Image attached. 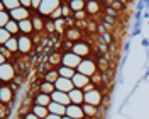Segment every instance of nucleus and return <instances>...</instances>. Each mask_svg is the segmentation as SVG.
Masks as SVG:
<instances>
[{
	"label": "nucleus",
	"instance_id": "ddd939ff",
	"mask_svg": "<svg viewBox=\"0 0 149 119\" xmlns=\"http://www.w3.org/2000/svg\"><path fill=\"white\" fill-rule=\"evenodd\" d=\"M70 99H71V104L83 106L85 104V92L80 90V89H73V90L70 92Z\"/></svg>",
	"mask_w": 149,
	"mask_h": 119
},
{
	"label": "nucleus",
	"instance_id": "39448f33",
	"mask_svg": "<svg viewBox=\"0 0 149 119\" xmlns=\"http://www.w3.org/2000/svg\"><path fill=\"white\" fill-rule=\"evenodd\" d=\"M103 97H102V92L98 90V89H95L92 92H86L85 94V104H90V106H95V107H98L100 104H102Z\"/></svg>",
	"mask_w": 149,
	"mask_h": 119
},
{
	"label": "nucleus",
	"instance_id": "b1692460",
	"mask_svg": "<svg viewBox=\"0 0 149 119\" xmlns=\"http://www.w3.org/2000/svg\"><path fill=\"white\" fill-rule=\"evenodd\" d=\"M56 90L54 83H49V82H42L39 83V92H42V94H47V95H53V92Z\"/></svg>",
	"mask_w": 149,
	"mask_h": 119
},
{
	"label": "nucleus",
	"instance_id": "0eeeda50",
	"mask_svg": "<svg viewBox=\"0 0 149 119\" xmlns=\"http://www.w3.org/2000/svg\"><path fill=\"white\" fill-rule=\"evenodd\" d=\"M71 51H73L76 56H80V58H83V60H85V56L90 55L92 48L86 44V43H81V41H78V43H73V46H71Z\"/></svg>",
	"mask_w": 149,
	"mask_h": 119
},
{
	"label": "nucleus",
	"instance_id": "2eb2a0df",
	"mask_svg": "<svg viewBox=\"0 0 149 119\" xmlns=\"http://www.w3.org/2000/svg\"><path fill=\"white\" fill-rule=\"evenodd\" d=\"M19 29H20V34H24V36H31V34L34 32V24H32V19H27V20L19 22Z\"/></svg>",
	"mask_w": 149,
	"mask_h": 119
},
{
	"label": "nucleus",
	"instance_id": "6ab92c4d",
	"mask_svg": "<svg viewBox=\"0 0 149 119\" xmlns=\"http://www.w3.org/2000/svg\"><path fill=\"white\" fill-rule=\"evenodd\" d=\"M58 73H59V77H63V78H70V80H73V77L76 75V70L61 65V66H58Z\"/></svg>",
	"mask_w": 149,
	"mask_h": 119
},
{
	"label": "nucleus",
	"instance_id": "7ed1b4c3",
	"mask_svg": "<svg viewBox=\"0 0 149 119\" xmlns=\"http://www.w3.org/2000/svg\"><path fill=\"white\" fill-rule=\"evenodd\" d=\"M15 78V68L12 63L0 65V80L3 85H7V82H12Z\"/></svg>",
	"mask_w": 149,
	"mask_h": 119
},
{
	"label": "nucleus",
	"instance_id": "423d86ee",
	"mask_svg": "<svg viewBox=\"0 0 149 119\" xmlns=\"http://www.w3.org/2000/svg\"><path fill=\"white\" fill-rule=\"evenodd\" d=\"M17 37H19V51H20L22 55H29V53L32 51V46H34L31 36H24V34H20V36H17Z\"/></svg>",
	"mask_w": 149,
	"mask_h": 119
},
{
	"label": "nucleus",
	"instance_id": "c9c22d12",
	"mask_svg": "<svg viewBox=\"0 0 149 119\" xmlns=\"http://www.w3.org/2000/svg\"><path fill=\"white\" fill-rule=\"evenodd\" d=\"M20 5H22L24 9L31 10V9H32V0H20Z\"/></svg>",
	"mask_w": 149,
	"mask_h": 119
},
{
	"label": "nucleus",
	"instance_id": "6e6552de",
	"mask_svg": "<svg viewBox=\"0 0 149 119\" xmlns=\"http://www.w3.org/2000/svg\"><path fill=\"white\" fill-rule=\"evenodd\" d=\"M66 116L71 119H85V111L81 106H76V104H70L68 107H66Z\"/></svg>",
	"mask_w": 149,
	"mask_h": 119
},
{
	"label": "nucleus",
	"instance_id": "20e7f679",
	"mask_svg": "<svg viewBox=\"0 0 149 119\" xmlns=\"http://www.w3.org/2000/svg\"><path fill=\"white\" fill-rule=\"evenodd\" d=\"M83 61V58H80V56H76L73 51H66L65 55H63V66H68V68H73L76 70L80 63Z\"/></svg>",
	"mask_w": 149,
	"mask_h": 119
},
{
	"label": "nucleus",
	"instance_id": "f8f14e48",
	"mask_svg": "<svg viewBox=\"0 0 149 119\" xmlns=\"http://www.w3.org/2000/svg\"><path fill=\"white\" fill-rule=\"evenodd\" d=\"M51 99H53V102H58V104H61V106H66V107L71 104L70 94H66V92L54 90V92H53V95H51Z\"/></svg>",
	"mask_w": 149,
	"mask_h": 119
},
{
	"label": "nucleus",
	"instance_id": "f257e3e1",
	"mask_svg": "<svg viewBox=\"0 0 149 119\" xmlns=\"http://www.w3.org/2000/svg\"><path fill=\"white\" fill-rule=\"evenodd\" d=\"M76 72H78V73H81V75H85V77H90V78H92L93 75L98 72V66H97V63H95L93 60L85 58L83 61L80 63V66L76 68Z\"/></svg>",
	"mask_w": 149,
	"mask_h": 119
},
{
	"label": "nucleus",
	"instance_id": "9b49d317",
	"mask_svg": "<svg viewBox=\"0 0 149 119\" xmlns=\"http://www.w3.org/2000/svg\"><path fill=\"white\" fill-rule=\"evenodd\" d=\"M14 101V89L10 85H2L0 89V102L2 104H10Z\"/></svg>",
	"mask_w": 149,
	"mask_h": 119
},
{
	"label": "nucleus",
	"instance_id": "4be33fe9",
	"mask_svg": "<svg viewBox=\"0 0 149 119\" xmlns=\"http://www.w3.org/2000/svg\"><path fill=\"white\" fill-rule=\"evenodd\" d=\"M81 107H83L85 116H86V118H97V116H98V107L90 106V104H83Z\"/></svg>",
	"mask_w": 149,
	"mask_h": 119
},
{
	"label": "nucleus",
	"instance_id": "dca6fc26",
	"mask_svg": "<svg viewBox=\"0 0 149 119\" xmlns=\"http://www.w3.org/2000/svg\"><path fill=\"white\" fill-rule=\"evenodd\" d=\"M47 109H49L51 114L61 116V118H65L66 116V106H61V104H58V102H51V104L47 106Z\"/></svg>",
	"mask_w": 149,
	"mask_h": 119
},
{
	"label": "nucleus",
	"instance_id": "e433bc0d",
	"mask_svg": "<svg viewBox=\"0 0 149 119\" xmlns=\"http://www.w3.org/2000/svg\"><path fill=\"white\" fill-rule=\"evenodd\" d=\"M85 14H86V10H81V12H76V14H73V15L80 20V19H85Z\"/></svg>",
	"mask_w": 149,
	"mask_h": 119
},
{
	"label": "nucleus",
	"instance_id": "72a5a7b5",
	"mask_svg": "<svg viewBox=\"0 0 149 119\" xmlns=\"http://www.w3.org/2000/svg\"><path fill=\"white\" fill-rule=\"evenodd\" d=\"M0 55L5 56V58H12V53H10L9 49L5 48V46H0Z\"/></svg>",
	"mask_w": 149,
	"mask_h": 119
},
{
	"label": "nucleus",
	"instance_id": "9d476101",
	"mask_svg": "<svg viewBox=\"0 0 149 119\" xmlns=\"http://www.w3.org/2000/svg\"><path fill=\"white\" fill-rule=\"evenodd\" d=\"M9 14H10V17H12V20H15V22H22V20L31 19V12L27 9H24V7H19V9L9 12Z\"/></svg>",
	"mask_w": 149,
	"mask_h": 119
},
{
	"label": "nucleus",
	"instance_id": "c85d7f7f",
	"mask_svg": "<svg viewBox=\"0 0 149 119\" xmlns=\"http://www.w3.org/2000/svg\"><path fill=\"white\" fill-rule=\"evenodd\" d=\"M86 12L88 14H97V12H100V4L98 2H86Z\"/></svg>",
	"mask_w": 149,
	"mask_h": 119
},
{
	"label": "nucleus",
	"instance_id": "2f4dec72",
	"mask_svg": "<svg viewBox=\"0 0 149 119\" xmlns=\"http://www.w3.org/2000/svg\"><path fill=\"white\" fill-rule=\"evenodd\" d=\"M61 12H63V19L68 20V19L71 17V12H73V10L70 9V4H63V5H61Z\"/></svg>",
	"mask_w": 149,
	"mask_h": 119
},
{
	"label": "nucleus",
	"instance_id": "f704fd0d",
	"mask_svg": "<svg viewBox=\"0 0 149 119\" xmlns=\"http://www.w3.org/2000/svg\"><path fill=\"white\" fill-rule=\"evenodd\" d=\"M47 31V32H54L56 31V22H51V20H49V22H46V27H44Z\"/></svg>",
	"mask_w": 149,
	"mask_h": 119
},
{
	"label": "nucleus",
	"instance_id": "f3484780",
	"mask_svg": "<svg viewBox=\"0 0 149 119\" xmlns=\"http://www.w3.org/2000/svg\"><path fill=\"white\" fill-rule=\"evenodd\" d=\"M51 102H53L51 95H47V94H42V92H39L36 97H34V104H37V106H44V107H47Z\"/></svg>",
	"mask_w": 149,
	"mask_h": 119
},
{
	"label": "nucleus",
	"instance_id": "cd10ccee",
	"mask_svg": "<svg viewBox=\"0 0 149 119\" xmlns=\"http://www.w3.org/2000/svg\"><path fill=\"white\" fill-rule=\"evenodd\" d=\"M59 78V73L58 70H49L46 75H44V82H49V83H56Z\"/></svg>",
	"mask_w": 149,
	"mask_h": 119
},
{
	"label": "nucleus",
	"instance_id": "7c9ffc66",
	"mask_svg": "<svg viewBox=\"0 0 149 119\" xmlns=\"http://www.w3.org/2000/svg\"><path fill=\"white\" fill-rule=\"evenodd\" d=\"M10 37H12V34H10L7 29H0V46H5L9 43Z\"/></svg>",
	"mask_w": 149,
	"mask_h": 119
},
{
	"label": "nucleus",
	"instance_id": "f03ea898",
	"mask_svg": "<svg viewBox=\"0 0 149 119\" xmlns=\"http://www.w3.org/2000/svg\"><path fill=\"white\" fill-rule=\"evenodd\" d=\"M61 4H63L61 0H42L41 9L37 10V14H41V15H49V17H51V14H53L56 9L61 7Z\"/></svg>",
	"mask_w": 149,
	"mask_h": 119
},
{
	"label": "nucleus",
	"instance_id": "5701e85b",
	"mask_svg": "<svg viewBox=\"0 0 149 119\" xmlns=\"http://www.w3.org/2000/svg\"><path fill=\"white\" fill-rule=\"evenodd\" d=\"M5 48L9 49L12 55H14V53H17V51H19V37L17 36H12L9 39V43L5 44Z\"/></svg>",
	"mask_w": 149,
	"mask_h": 119
},
{
	"label": "nucleus",
	"instance_id": "58836bf2",
	"mask_svg": "<svg viewBox=\"0 0 149 119\" xmlns=\"http://www.w3.org/2000/svg\"><path fill=\"white\" fill-rule=\"evenodd\" d=\"M46 119H63V118H61V116H56V114H51V112H49V116H47Z\"/></svg>",
	"mask_w": 149,
	"mask_h": 119
},
{
	"label": "nucleus",
	"instance_id": "1a4fd4ad",
	"mask_svg": "<svg viewBox=\"0 0 149 119\" xmlns=\"http://www.w3.org/2000/svg\"><path fill=\"white\" fill-rule=\"evenodd\" d=\"M54 87H56V90L70 94V92L74 89V83H73V80H70V78H63V77H59L58 82L54 83Z\"/></svg>",
	"mask_w": 149,
	"mask_h": 119
},
{
	"label": "nucleus",
	"instance_id": "4c0bfd02",
	"mask_svg": "<svg viewBox=\"0 0 149 119\" xmlns=\"http://www.w3.org/2000/svg\"><path fill=\"white\" fill-rule=\"evenodd\" d=\"M24 119H41V118H37L34 112H27V114L24 116Z\"/></svg>",
	"mask_w": 149,
	"mask_h": 119
},
{
	"label": "nucleus",
	"instance_id": "393cba45",
	"mask_svg": "<svg viewBox=\"0 0 149 119\" xmlns=\"http://www.w3.org/2000/svg\"><path fill=\"white\" fill-rule=\"evenodd\" d=\"M12 17H10V14L7 12L5 9H0V29H5V26L9 24Z\"/></svg>",
	"mask_w": 149,
	"mask_h": 119
},
{
	"label": "nucleus",
	"instance_id": "aec40b11",
	"mask_svg": "<svg viewBox=\"0 0 149 119\" xmlns=\"http://www.w3.org/2000/svg\"><path fill=\"white\" fill-rule=\"evenodd\" d=\"M31 112H34L37 118H41V119H46L47 116H49V109H47V107H44V106H37V104H34V106H32Z\"/></svg>",
	"mask_w": 149,
	"mask_h": 119
},
{
	"label": "nucleus",
	"instance_id": "473e14b6",
	"mask_svg": "<svg viewBox=\"0 0 149 119\" xmlns=\"http://www.w3.org/2000/svg\"><path fill=\"white\" fill-rule=\"evenodd\" d=\"M49 63H53V65H58V63L63 65V56L56 55V53H54V55H51V56H49Z\"/></svg>",
	"mask_w": 149,
	"mask_h": 119
},
{
	"label": "nucleus",
	"instance_id": "79ce46f5",
	"mask_svg": "<svg viewBox=\"0 0 149 119\" xmlns=\"http://www.w3.org/2000/svg\"><path fill=\"white\" fill-rule=\"evenodd\" d=\"M148 27H149V22H148Z\"/></svg>",
	"mask_w": 149,
	"mask_h": 119
},
{
	"label": "nucleus",
	"instance_id": "a19ab883",
	"mask_svg": "<svg viewBox=\"0 0 149 119\" xmlns=\"http://www.w3.org/2000/svg\"><path fill=\"white\" fill-rule=\"evenodd\" d=\"M63 119H71V118H68V116H65V118H63Z\"/></svg>",
	"mask_w": 149,
	"mask_h": 119
},
{
	"label": "nucleus",
	"instance_id": "a211bd4d",
	"mask_svg": "<svg viewBox=\"0 0 149 119\" xmlns=\"http://www.w3.org/2000/svg\"><path fill=\"white\" fill-rule=\"evenodd\" d=\"M19 7H22L20 0H3V2H0V9H5L7 12H12Z\"/></svg>",
	"mask_w": 149,
	"mask_h": 119
},
{
	"label": "nucleus",
	"instance_id": "a878e982",
	"mask_svg": "<svg viewBox=\"0 0 149 119\" xmlns=\"http://www.w3.org/2000/svg\"><path fill=\"white\" fill-rule=\"evenodd\" d=\"M32 19V24H34V31H37V32H41L42 29L46 27V22L41 19V15L37 14V15H34V17H31Z\"/></svg>",
	"mask_w": 149,
	"mask_h": 119
},
{
	"label": "nucleus",
	"instance_id": "4468645a",
	"mask_svg": "<svg viewBox=\"0 0 149 119\" xmlns=\"http://www.w3.org/2000/svg\"><path fill=\"white\" fill-rule=\"evenodd\" d=\"M90 82H92V80H90V77H85V75L78 73V72H76V75L73 77L74 89H80V90H83V89H85V87H86Z\"/></svg>",
	"mask_w": 149,
	"mask_h": 119
},
{
	"label": "nucleus",
	"instance_id": "bb28decb",
	"mask_svg": "<svg viewBox=\"0 0 149 119\" xmlns=\"http://www.w3.org/2000/svg\"><path fill=\"white\" fill-rule=\"evenodd\" d=\"M66 39L68 41H74V43H78L80 41V31L74 27H70L66 31Z\"/></svg>",
	"mask_w": 149,
	"mask_h": 119
},
{
	"label": "nucleus",
	"instance_id": "412c9836",
	"mask_svg": "<svg viewBox=\"0 0 149 119\" xmlns=\"http://www.w3.org/2000/svg\"><path fill=\"white\" fill-rule=\"evenodd\" d=\"M70 9L73 10V14L81 12V10L86 9V2H83V0H71L70 2Z\"/></svg>",
	"mask_w": 149,
	"mask_h": 119
},
{
	"label": "nucleus",
	"instance_id": "c756f323",
	"mask_svg": "<svg viewBox=\"0 0 149 119\" xmlns=\"http://www.w3.org/2000/svg\"><path fill=\"white\" fill-rule=\"evenodd\" d=\"M5 29L9 31V32L12 34V36H15L17 32H20V29H19V22H15V20H10L9 24L5 26Z\"/></svg>",
	"mask_w": 149,
	"mask_h": 119
},
{
	"label": "nucleus",
	"instance_id": "ea45409f",
	"mask_svg": "<svg viewBox=\"0 0 149 119\" xmlns=\"http://www.w3.org/2000/svg\"><path fill=\"white\" fill-rule=\"evenodd\" d=\"M142 46H144V48H148V46H149V39L144 37V39H142Z\"/></svg>",
	"mask_w": 149,
	"mask_h": 119
}]
</instances>
